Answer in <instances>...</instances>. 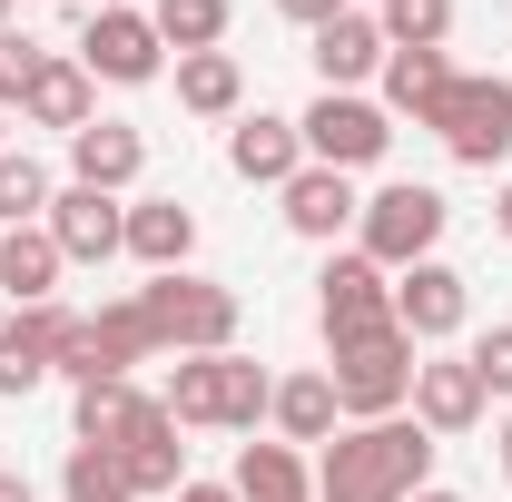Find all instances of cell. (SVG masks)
<instances>
[{
  "instance_id": "4fadbf2b",
  "label": "cell",
  "mask_w": 512,
  "mask_h": 502,
  "mask_svg": "<svg viewBox=\"0 0 512 502\" xmlns=\"http://www.w3.org/2000/svg\"><path fill=\"white\" fill-rule=\"evenodd\" d=\"M493 414V394L473 375V355H414V424L444 443V434H473Z\"/></svg>"
},
{
  "instance_id": "4316f807",
  "label": "cell",
  "mask_w": 512,
  "mask_h": 502,
  "mask_svg": "<svg viewBox=\"0 0 512 502\" xmlns=\"http://www.w3.org/2000/svg\"><path fill=\"white\" fill-rule=\"evenodd\" d=\"M89 335H99V355H109L119 375L158 365V325H148V306H138V296H109V306L89 315Z\"/></svg>"
},
{
  "instance_id": "484cf974",
  "label": "cell",
  "mask_w": 512,
  "mask_h": 502,
  "mask_svg": "<svg viewBox=\"0 0 512 502\" xmlns=\"http://www.w3.org/2000/svg\"><path fill=\"white\" fill-rule=\"evenodd\" d=\"M178 109L188 119H247V69H237V50H188L178 60Z\"/></svg>"
},
{
  "instance_id": "7a4b0ae2",
  "label": "cell",
  "mask_w": 512,
  "mask_h": 502,
  "mask_svg": "<svg viewBox=\"0 0 512 502\" xmlns=\"http://www.w3.org/2000/svg\"><path fill=\"white\" fill-rule=\"evenodd\" d=\"M266 394H276V375H266L256 355H178L158 404H168L178 434H256Z\"/></svg>"
},
{
  "instance_id": "1f68e13d",
  "label": "cell",
  "mask_w": 512,
  "mask_h": 502,
  "mask_svg": "<svg viewBox=\"0 0 512 502\" xmlns=\"http://www.w3.org/2000/svg\"><path fill=\"white\" fill-rule=\"evenodd\" d=\"M50 69V50L30 40V30H0V109H20L30 99V79Z\"/></svg>"
},
{
  "instance_id": "d590c367",
  "label": "cell",
  "mask_w": 512,
  "mask_h": 502,
  "mask_svg": "<svg viewBox=\"0 0 512 502\" xmlns=\"http://www.w3.org/2000/svg\"><path fill=\"white\" fill-rule=\"evenodd\" d=\"M0 502H40V493H30V473H0Z\"/></svg>"
},
{
  "instance_id": "5bb4252c",
  "label": "cell",
  "mask_w": 512,
  "mask_h": 502,
  "mask_svg": "<svg viewBox=\"0 0 512 502\" xmlns=\"http://www.w3.org/2000/svg\"><path fill=\"white\" fill-rule=\"evenodd\" d=\"M276 197H286V227H296L306 247H335V237H355V217H365L355 178H345V168H316V158H306V168H296Z\"/></svg>"
},
{
  "instance_id": "d6986e66",
  "label": "cell",
  "mask_w": 512,
  "mask_h": 502,
  "mask_svg": "<svg viewBox=\"0 0 512 502\" xmlns=\"http://www.w3.org/2000/svg\"><path fill=\"white\" fill-rule=\"evenodd\" d=\"M128 256L148 276H178L197 256V207H178V197H128Z\"/></svg>"
},
{
  "instance_id": "8d00e7d4",
  "label": "cell",
  "mask_w": 512,
  "mask_h": 502,
  "mask_svg": "<svg viewBox=\"0 0 512 502\" xmlns=\"http://www.w3.org/2000/svg\"><path fill=\"white\" fill-rule=\"evenodd\" d=\"M493 227H503V237H512V178H503V188H493Z\"/></svg>"
},
{
  "instance_id": "f35d334b",
  "label": "cell",
  "mask_w": 512,
  "mask_h": 502,
  "mask_svg": "<svg viewBox=\"0 0 512 502\" xmlns=\"http://www.w3.org/2000/svg\"><path fill=\"white\" fill-rule=\"evenodd\" d=\"M414 502H463V493H444V483H424V493H414Z\"/></svg>"
},
{
  "instance_id": "74e56055",
  "label": "cell",
  "mask_w": 512,
  "mask_h": 502,
  "mask_svg": "<svg viewBox=\"0 0 512 502\" xmlns=\"http://www.w3.org/2000/svg\"><path fill=\"white\" fill-rule=\"evenodd\" d=\"M493 453H503V483H512V414H503V434H493Z\"/></svg>"
},
{
  "instance_id": "ffe728a7",
  "label": "cell",
  "mask_w": 512,
  "mask_h": 502,
  "mask_svg": "<svg viewBox=\"0 0 512 502\" xmlns=\"http://www.w3.org/2000/svg\"><path fill=\"white\" fill-rule=\"evenodd\" d=\"M148 414H158V394H138L128 375H109V384H79V394H69V443H109V453H119V443L138 434Z\"/></svg>"
},
{
  "instance_id": "44dd1931",
  "label": "cell",
  "mask_w": 512,
  "mask_h": 502,
  "mask_svg": "<svg viewBox=\"0 0 512 502\" xmlns=\"http://www.w3.org/2000/svg\"><path fill=\"white\" fill-rule=\"evenodd\" d=\"M227 493L237 502H316V463L296 453V443H237V473H227Z\"/></svg>"
},
{
  "instance_id": "ac0fdd59",
  "label": "cell",
  "mask_w": 512,
  "mask_h": 502,
  "mask_svg": "<svg viewBox=\"0 0 512 502\" xmlns=\"http://www.w3.org/2000/svg\"><path fill=\"white\" fill-rule=\"evenodd\" d=\"M138 168H148V138H138L128 119H89L79 138H69V178H79V188L128 197V188H138Z\"/></svg>"
},
{
  "instance_id": "83f0119b",
  "label": "cell",
  "mask_w": 512,
  "mask_h": 502,
  "mask_svg": "<svg viewBox=\"0 0 512 502\" xmlns=\"http://www.w3.org/2000/svg\"><path fill=\"white\" fill-rule=\"evenodd\" d=\"M60 502H138V493H128V463L109 443H69L60 453Z\"/></svg>"
},
{
  "instance_id": "603a6c76",
  "label": "cell",
  "mask_w": 512,
  "mask_h": 502,
  "mask_svg": "<svg viewBox=\"0 0 512 502\" xmlns=\"http://www.w3.org/2000/svg\"><path fill=\"white\" fill-rule=\"evenodd\" d=\"M20 119H30V128H60V138H79V128L99 119V79H89L79 60H60V50H50V69H40V79H30V99H20Z\"/></svg>"
},
{
  "instance_id": "52a82bcc",
  "label": "cell",
  "mask_w": 512,
  "mask_h": 502,
  "mask_svg": "<svg viewBox=\"0 0 512 502\" xmlns=\"http://www.w3.org/2000/svg\"><path fill=\"white\" fill-rule=\"evenodd\" d=\"M316 325H325V355L355 345V335H384L394 325V276H384L365 247H335L316 276Z\"/></svg>"
},
{
  "instance_id": "8992f818",
  "label": "cell",
  "mask_w": 512,
  "mask_h": 502,
  "mask_svg": "<svg viewBox=\"0 0 512 502\" xmlns=\"http://www.w3.org/2000/svg\"><path fill=\"white\" fill-rule=\"evenodd\" d=\"M434 138H444L453 168H503V158H512V79H493V69H453L444 109H434Z\"/></svg>"
},
{
  "instance_id": "d4e9b609",
  "label": "cell",
  "mask_w": 512,
  "mask_h": 502,
  "mask_svg": "<svg viewBox=\"0 0 512 502\" xmlns=\"http://www.w3.org/2000/svg\"><path fill=\"white\" fill-rule=\"evenodd\" d=\"M119 463H128V493H138V502H168L178 483H188V443H178V424H168V404L119 443Z\"/></svg>"
},
{
  "instance_id": "9c48e42d",
  "label": "cell",
  "mask_w": 512,
  "mask_h": 502,
  "mask_svg": "<svg viewBox=\"0 0 512 502\" xmlns=\"http://www.w3.org/2000/svg\"><path fill=\"white\" fill-rule=\"evenodd\" d=\"M79 69L89 79H109V89H148L158 69H168V40H158V20L148 10H89V30H79Z\"/></svg>"
},
{
  "instance_id": "f546056e",
  "label": "cell",
  "mask_w": 512,
  "mask_h": 502,
  "mask_svg": "<svg viewBox=\"0 0 512 502\" xmlns=\"http://www.w3.org/2000/svg\"><path fill=\"white\" fill-rule=\"evenodd\" d=\"M384 50H444L453 40V0H384Z\"/></svg>"
},
{
  "instance_id": "e0dca14e",
  "label": "cell",
  "mask_w": 512,
  "mask_h": 502,
  "mask_svg": "<svg viewBox=\"0 0 512 502\" xmlns=\"http://www.w3.org/2000/svg\"><path fill=\"white\" fill-rule=\"evenodd\" d=\"M266 424H276V443H335L345 434V414H335V384H325V365H306V375H276V394H266Z\"/></svg>"
},
{
  "instance_id": "e575fe53",
  "label": "cell",
  "mask_w": 512,
  "mask_h": 502,
  "mask_svg": "<svg viewBox=\"0 0 512 502\" xmlns=\"http://www.w3.org/2000/svg\"><path fill=\"white\" fill-rule=\"evenodd\" d=\"M168 502H237V493H227V483H178Z\"/></svg>"
},
{
  "instance_id": "7bdbcfd3",
  "label": "cell",
  "mask_w": 512,
  "mask_h": 502,
  "mask_svg": "<svg viewBox=\"0 0 512 502\" xmlns=\"http://www.w3.org/2000/svg\"><path fill=\"white\" fill-rule=\"evenodd\" d=\"M375 10H384V0H375Z\"/></svg>"
},
{
  "instance_id": "ba28073f",
  "label": "cell",
  "mask_w": 512,
  "mask_h": 502,
  "mask_svg": "<svg viewBox=\"0 0 512 502\" xmlns=\"http://www.w3.org/2000/svg\"><path fill=\"white\" fill-rule=\"evenodd\" d=\"M306 158L316 168H375L384 148H394V119H384V99H365V89H316V109H306Z\"/></svg>"
},
{
  "instance_id": "cb8c5ba5",
  "label": "cell",
  "mask_w": 512,
  "mask_h": 502,
  "mask_svg": "<svg viewBox=\"0 0 512 502\" xmlns=\"http://www.w3.org/2000/svg\"><path fill=\"white\" fill-rule=\"evenodd\" d=\"M60 237H50V227H0V296H10V306H50V296H60Z\"/></svg>"
},
{
  "instance_id": "836d02e7",
  "label": "cell",
  "mask_w": 512,
  "mask_h": 502,
  "mask_svg": "<svg viewBox=\"0 0 512 502\" xmlns=\"http://www.w3.org/2000/svg\"><path fill=\"white\" fill-rule=\"evenodd\" d=\"M276 10H286V20H296V30H325V20H335V10H345V0H276Z\"/></svg>"
},
{
  "instance_id": "277c9868",
  "label": "cell",
  "mask_w": 512,
  "mask_h": 502,
  "mask_svg": "<svg viewBox=\"0 0 512 502\" xmlns=\"http://www.w3.org/2000/svg\"><path fill=\"white\" fill-rule=\"evenodd\" d=\"M414 335L404 325H384V335H355V345H335L325 355V384H335V414L345 424H384V414H404L414 404Z\"/></svg>"
},
{
  "instance_id": "7c38bea8",
  "label": "cell",
  "mask_w": 512,
  "mask_h": 502,
  "mask_svg": "<svg viewBox=\"0 0 512 502\" xmlns=\"http://www.w3.org/2000/svg\"><path fill=\"white\" fill-rule=\"evenodd\" d=\"M79 325V315L50 296V306H10L0 315V404L10 394H40L50 384V365H60V335Z\"/></svg>"
},
{
  "instance_id": "8fae6325",
  "label": "cell",
  "mask_w": 512,
  "mask_h": 502,
  "mask_svg": "<svg viewBox=\"0 0 512 502\" xmlns=\"http://www.w3.org/2000/svg\"><path fill=\"white\" fill-rule=\"evenodd\" d=\"M463 315H473L463 266L424 256V266H404V276H394V325H404L414 345H453V335H463Z\"/></svg>"
},
{
  "instance_id": "d6a6232c",
  "label": "cell",
  "mask_w": 512,
  "mask_h": 502,
  "mask_svg": "<svg viewBox=\"0 0 512 502\" xmlns=\"http://www.w3.org/2000/svg\"><path fill=\"white\" fill-rule=\"evenodd\" d=\"M463 355H473V375H483V394H503V404H512V325H483V335H473Z\"/></svg>"
},
{
  "instance_id": "3957f363",
  "label": "cell",
  "mask_w": 512,
  "mask_h": 502,
  "mask_svg": "<svg viewBox=\"0 0 512 502\" xmlns=\"http://www.w3.org/2000/svg\"><path fill=\"white\" fill-rule=\"evenodd\" d=\"M138 306H148V325H158V355H237V325H247L237 286L188 276V266H178V276H148Z\"/></svg>"
},
{
  "instance_id": "ab89813d",
  "label": "cell",
  "mask_w": 512,
  "mask_h": 502,
  "mask_svg": "<svg viewBox=\"0 0 512 502\" xmlns=\"http://www.w3.org/2000/svg\"><path fill=\"white\" fill-rule=\"evenodd\" d=\"M0 30H10V0H0Z\"/></svg>"
},
{
  "instance_id": "5b68a950",
  "label": "cell",
  "mask_w": 512,
  "mask_h": 502,
  "mask_svg": "<svg viewBox=\"0 0 512 502\" xmlns=\"http://www.w3.org/2000/svg\"><path fill=\"white\" fill-rule=\"evenodd\" d=\"M444 188H424V178H394V188L365 197V217H355V247L375 256L384 276H404V266H424V256L444 247Z\"/></svg>"
},
{
  "instance_id": "b9f144b4",
  "label": "cell",
  "mask_w": 512,
  "mask_h": 502,
  "mask_svg": "<svg viewBox=\"0 0 512 502\" xmlns=\"http://www.w3.org/2000/svg\"><path fill=\"white\" fill-rule=\"evenodd\" d=\"M0 128H10V109H0Z\"/></svg>"
},
{
  "instance_id": "7402d4cb",
  "label": "cell",
  "mask_w": 512,
  "mask_h": 502,
  "mask_svg": "<svg viewBox=\"0 0 512 502\" xmlns=\"http://www.w3.org/2000/svg\"><path fill=\"white\" fill-rule=\"evenodd\" d=\"M384 119H414V128H434V109H444V89H453V60L444 50H384Z\"/></svg>"
},
{
  "instance_id": "4dcf8cb0",
  "label": "cell",
  "mask_w": 512,
  "mask_h": 502,
  "mask_svg": "<svg viewBox=\"0 0 512 502\" xmlns=\"http://www.w3.org/2000/svg\"><path fill=\"white\" fill-rule=\"evenodd\" d=\"M148 20H158V40H168L178 60H188V50H217V40H227V0H158Z\"/></svg>"
},
{
  "instance_id": "30bf717a",
  "label": "cell",
  "mask_w": 512,
  "mask_h": 502,
  "mask_svg": "<svg viewBox=\"0 0 512 502\" xmlns=\"http://www.w3.org/2000/svg\"><path fill=\"white\" fill-rule=\"evenodd\" d=\"M40 227L60 237V256H69V266H109V256H128V197L79 188V178H69V188L50 197V217H40Z\"/></svg>"
},
{
  "instance_id": "9a60e30c",
  "label": "cell",
  "mask_w": 512,
  "mask_h": 502,
  "mask_svg": "<svg viewBox=\"0 0 512 502\" xmlns=\"http://www.w3.org/2000/svg\"><path fill=\"white\" fill-rule=\"evenodd\" d=\"M306 60H316V79H325V89H365V79L384 69V20L345 0L325 30H306Z\"/></svg>"
},
{
  "instance_id": "6da1fadb",
  "label": "cell",
  "mask_w": 512,
  "mask_h": 502,
  "mask_svg": "<svg viewBox=\"0 0 512 502\" xmlns=\"http://www.w3.org/2000/svg\"><path fill=\"white\" fill-rule=\"evenodd\" d=\"M434 483V434L414 414H384V424H345L316 453V502H414Z\"/></svg>"
},
{
  "instance_id": "60d3db41",
  "label": "cell",
  "mask_w": 512,
  "mask_h": 502,
  "mask_svg": "<svg viewBox=\"0 0 512 502\" xmlns=\"http://www.w3.org/2000/svg\"><path fill=\"white\" fill-rule=\"evenodd\" d=\"M89 10H119V0H89Z\"/></svg>"
},
{
  "instance_id": "f1b7e54d",
  "label": "cell",
  "mask_w": 512,
  "mask_h": 502,
  "mask_svg": "<svg viewBox=\"0 0 512 502\" xmlns=\"http://www.w3.org/2000/svg\"><path fill=\"white\" fill-rule=\"evenodd\" d=\"M50 168L30 158V148H0V227H40L50 217Z\"/></svg>"
},
{
  "instance_id": "2e32d148",
  "label": "cell",
  "mask_w": 512,
  "mask_h": 502,
  "mask_svg": "<svg viewBox=\"0 0 512 502\" xmlns=\"http://www.w3.org/2000/svg\"><path fill=\"white\" fill-rule=\"evenodd\" d=\"M227 168H237L247 188H286V178L306 168V128L276 119V109H256V119L227 128Z\"/></svg>"
}]
</instances>
